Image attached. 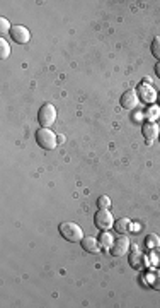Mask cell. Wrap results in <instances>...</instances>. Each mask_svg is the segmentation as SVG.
Listing matches in <instances>:
<instances>
[{
  "instance_id": "cell-15",
  "label": "cell",
  "mask_w": 160,
  "mask_h": 308,
  "mask_svg": "<svg viewBox=\"0 0 160 308\" xmlns=\"http://www.w3.org/2000/svg\"><path fill=\"white\" fill-rule=\"evenodd\" d=\"M145 246L147 248H150V250H154V248H159L160 246V236L159 235H148L147 238H145Z\"/></svg>"
},
{
  "instance_id": "cell-21",
  "label": "cell",
  "mask_w": 160,
  "mask_h": 308,
  "mask_svg": "<svg viewBox=\"0 0 160 308\" xmlns=\"http://www.w3.org/2000/svg\"><path fill=\"white\" fill-rule=\"evenodd\" d=\"M159 112L160 110L157 108V106H152L150 110H148V115H147V118H150V120H155V118H157V115H159Z\"/></svg>"
},
{
  "instance_id": "cell-20",
  "label": "cell",
  "mask_w": 160,
  "mask_h": 308,
  "mask_svg": "<svg viewBox=\"0 0 160 308\" xmlns=\"http://www.w3.org/2000/svg\"><path fill=\"white\" fill-rule=\"evenodd\" d=\"M152 264H154V266H160V250L159 248L152 250Z\"/></svg>"
},
{
  "instance_id": "cell-1",
  "label": "cell",
  "mask_w": 160,
  "mask_h": 308,
  "mask_svg": "<svg viewBox=\"0 0 160 308\" xmlns=\"http://www.w3.org/2000/svg\"><path fill=\"white\" fill-rule=\"evenodd\" d=\"M60 235L70 243H79L84 238V231L77 223H72V221H65V223H60L58 226Z\"/></svg>"
},
{
  "instance_id": "cell-4",
  "label": "cell",
  "mask_w": 160,
  "mask_h": 308,
  "mask_svg": "<svg viewBox=\"0 0 160 308\" xmlns=\"http://www.w3.org/2000/svg\"><path fill=\"white\" fill-rule=\"evenodd\" d=\"M94 223L99 230L108 231L109 228L114 226V219H113V214L109 213L108 209H99L97 213L94 214Z\"/></svg>"
},
{
  "instance_id": "cell-16",
  "label": "cell",
  "mask_w": 160,
  "mask_h": 308,
  "mask_svg": "<svg viewBox=\"0 0 160 308\" xmlns=\"http://www.w3.org/2000/svg\"><path fill=\"white\" fill-rule=\"evenodd\" d=\"M9 55H10V45L2 38V39H0V59L5 60Z\"/></svg>"
},
{
  "instance_id": "cell-9",
  "label": "cell",
  "mask_w": 160,
  "mask_h": 308,
  "mask_svg": "<svg viewBox=\"0 0 160 308\" xmlns=\"http://www.w3.org/2000/svg\"><path fill=\"white\" fill-rule=\"evenodd\" d=\"M141 134H143V137L147 139L148 142H154L159 139L160 128L155 122H147V123H143V127H141Z\"/></svg>"
},
{
  "instance_id": "cell-6",
  "label": "cell",
  "mask_w": 160,
  "mask_h": 308,
  "mask_svg": "<svg viewBox=\"0 0 160 308\" xmlns=\"http://www.w3.org/2000/svg\"><path fill=\"white\" fill-rule=\"evenodd\" d=\"M119 101L124 110H135L138 106V103H140V98H138V92L135 89H128V91L123 92Z\"/></svg>"
},
{
  "instance_id": "cell-8",
  "label": "cell",
  "mask_w": 160,
  "mask_h": 308,
  "mask_svg": "<svg viewBox=\"0 0 160 308\" xmlns=\"http://www.w3.org/2000/svg\"><path fill=\"white\" fill-rule=\"evenodd\" d=\"M10 38L16 43H19V45H26L31 39V33H29V30L24 26H12V30H10Z\"/></svg>"
},
{
  "instance_id": "cell-11",
  "label": "cell",
  "mask_w": 160,
  "mask_h": 308,
  "mask_svg": "<svg viewBox=\"0 0 160 308\" xmlns=\"http://www.w3.org/2000/svg\"><path fill=\"white\" fill-rule=\"evenodd\" d=\"M147 264V257L141 252L137 250V245H133V253L130 255V266L135 267V269H141V267Z\"/></svg>"
},
{
  "instance_id": "cell-3",
  "label": "cell",
  "mask_w": 160,
  "mask_h": 308,
  "mask_svg": "<svg viewBox=\"0 0 160 308\" xmlns=\"http://www.w3.org/2000/svg\"><path fill=\"white\" fill-rule=\"evenodd\" d=\"M38 122H40V127H43V128H49L56 122V108L51 105V103H45V105L40 108Z\"/></svg>"
},
{
  "instance_id": "cell-10",
  "label": "cell",
  "mask_w": 160,
  "mask_h": 308,
  "mask_svg": "<svg viewBox=\"0 0 160 308\" xmlns=\"http://www.w3.org/2000/svg\"><path fill=\"white\" fill-rule=\"evenodd\" d=\"M82 250L89 253H99L101 252V245H99V240H95L94 236H84L80 242Z\"/></svg>"
},
{
  "instance_id": "cell-18",
  "label": "cell",
  "mask_w": 160,
  "mask_h": 308,
  "mask_svg": "<svg viewBox=\"0 0 160 308\" xmlns=\"http://www.w3.org/2000/svg\"><path fill=\"white\" fill-rule=\"evenodd\" d=\"M97 207L99 209H109L111 207V199L108 195H101L97 199Z\"/></svg>"
},
{
  "instance_id": "cell-7",
  "label": "cell",
  "mask_w": 160,
  "mask_h": 308,
  "mask_svg": "<svg viewBox=\"0 0 160 308\" xmlns=\"http://www.w3.org/2000/svg\"><path fill=\"white\" fill-rule=\"evenodd\" d=\"M138 92V98H140V101L143 103H148V105H152V103L157 101V92H155V89L152 88V86H145V84H140L137 89Z\"/></svg>"
},
{
  "instance_id": "cell-5",
  "label": "cell",
  "mask_w": 160,
  "mask_h": 308,
  "mask_svg": "<svg viewBox=\"0 0 160 308\" xmlns=\"http://www.w3.org/2000/svg\"><path fill=\"white\" fill-rule=\"evenodd\" d=\"M130 245H131V242H130V238L128 236H118V238H114V242H113V245H111V255L113 257H121V255H124V253L130 250Z\"/></svg>"
},
{
  "instance_id": "cell-14",
  "label": "cell",
  "mask_w": 160,
  "mask_h": 308,
  "mask_svg": "<svg viewBox=\"0 0 160 308\" xmlns=\"http://www.w3.org/2000/svg\"><path fill=\"white\" fill-rule=\"evenodd\" d=\"M113 242H114V238H113L111 233L108 231H102L101 235H99V245L104 246V248H111Z\"/></svg>"
},
{
  "instance_id": "cell-17",
  "label": "cell",
  "mask_w": 160,
  "mask_h": 308,
  "mask_svg": "<svg viewBox=\"0 0 160 308\" xmlns=\"http://www.w3.org/2000/svg\"><path fill=\"white\" fill-rule=\"evenodd\" d=\"M150 50H152V55L160 62V36L154 38V41H152V45H150Z\"/></svg>"
},
{
  "instance_id": "cell-12",
  "label": "cell",
  "mask_w": 160,
  "mask_h": 308,
  "mask_svg": "<svg viewBox=\"0 0 160 308\" xmlns=\"http://www.w3.org/2000/svg\"><path fill=\"white\" fill-rule=\"evenodd\" d=\"M131 228H133V223H131V219H128V217H121V219L114 221V230L121 233V235L130 233Z\"/></svg>"
},
{
  "instance_id": "cell-22",
  "label": "cell",
  "mask_w": 160,
  "mask_h": 308,
  "mask_svg": "<svg viewBox=\"0 0 160 308\" xmlns=\"http://www.w3.org/2000/svg\"><path fill=\"white\" fill-rule=\"evenodd\" d=\"M155 74H157V77L160 79V62L155 63Z\"/></svg>"
},
{
  "instance_id": "cell-2",
  "label": "cell",
  "mask_w": 160,
  "mask_h": 308,
  "mask_svg": "<svg viewBox=\"0 0 160 308\" xmlns=\"http://www.w3.org/2000/svg\"><path fill=\"white\" fill-rule=\"evenodd\" d=\"M36 141L40 148L46 149V151H51V149H55L56 146H58V135H56L51 128L41 127V128H38V132H36Z\"/></svg>"
},
{
  "instance_id": "cell-13",
  "label": "cell",
  "mask_w": 160,
  "mask_h": 308,
  "mask_svg": "<svg viewBox=\"0 0 160 308\" xmlns=\"http://www.w3.org/2000/svg\"><path fill=\"white\" fill-rule=\"evenodd\" d=\"M147 284L154 289H160V271H152L147 276Z\"/></svg>"
},
{
  "instance_id": "cell-19",
  "label": "cell",
  "mask_w": 160,
  "mask_h": 308,
  "mask_svg": "<svg viewBox=\"0 0 160 308\" xmlns=\"http://www.w3.org/2000/svg\"><path fill=\"white\" fill-rule=\"evenodd\" d=\"M10 30H12V26H10V23L7 21V17H2V19H0V34L10 33Z\"/></svg>"
},
{
  "instance_id": "cell-23",
  "label": "cell",
  "mask_w": 160,
  "mask_h": 308,
  "mask_svg": "<svg viewBox=\"0 0 160 308\" xmlns=\"http://www.w3.org/2000/svg\"><path fill=\"white\" fill-rule=\"evenodd\" d=\"M159 139H160V135H159Z\"/></svg>"
}]
</instances>
